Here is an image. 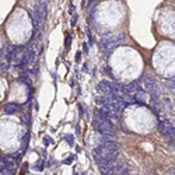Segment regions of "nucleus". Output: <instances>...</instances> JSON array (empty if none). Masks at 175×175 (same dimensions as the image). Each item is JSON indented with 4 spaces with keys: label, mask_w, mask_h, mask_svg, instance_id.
<instances>
[{
    "label": "nucleus",
    "mask_w": 175,
    "mask_h": 175,
    "mask_svg": "<svg viewBox=\"0 0 175 175\" xmlns=\"http://www.w3.org/2000/svg\"><path fill=\"white\" fill-rule=\"evenodd\" d=\"M102 175H125L127 172L126 164H116L112 168H100Z\"/></svg>",
    "instance_id": "1"
},
{
    "label": "nucleus",
    "mask_w": 175,
    "mask_h": 175,
    "mask_svg": "<svg viewBox=\"0 0 175 175\" xmlns=\"http://www.w3.org/2000/svg\"><path fill=\"white\" fill-rule=\"evenodd\" d=\"M160 130H161V133L168 134L170 132H171V130H172V129H171V127H170V126H168L167 123H163L161 126H160Z\"/></svg>",
    "instance_id": "2"
},
{
    "label": "nucleus",
    "mask_w": 175,
    "mask_h": 175,
    "mask_svg": "<svg viewBox=\"0 0 175 175\" xmlns=\"http://www.w3.org/2000/svg\"><path fill=\"white\" fill-rule=\"evenodd\" d=\"M1 175H11V171H9V170H1Z\"/></svg>",
    "instance_id": "3"
},
{
    "label": "nucleus",
    "mask_w": 175,
    "mask_h": 175,
    "mask_svg": "<svg viewBox=\"0 0 175 175\" xmlns=\"http://www.w3.org/2000/svg\"><path fill=\"white\" fill-rule=\"evenodd\" d=\"M34 168H35V170H37V171H42V170H43V165H35V167H34Z\"/></svg>",
    "instance_id": "4"
},
{
    "label": "nucleus",
    "mask_w": 175,
    "mask_h": 175,
    "mask_svg": "<svg viewBox=\"0 0 175 175\" xmlns=\"http://www.w3.org/2000/svg\"><path fill=\"white\" fill-rule=\"evenodd\" d=\"M73 160V157H70V158H67V160H66V161H64V164H69V163H70V161H72Z\"/></svg>",
    "instance_id": "5"
}]
</instances>
